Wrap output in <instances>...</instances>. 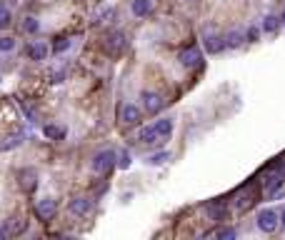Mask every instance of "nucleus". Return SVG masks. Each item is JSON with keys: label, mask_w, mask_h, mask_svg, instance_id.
I'll return each mask as SVG.
<instances>
[{"label": "nucleus", "mask_w": 285, "mask_h": 240, "mask_svg": "<svg viewBox=\"0 0 285 240\" xmlns=\"http://www.w3.org/2000/svg\"><path fill=\"white\" fill-rule=\"evenodd\" d=\"M280 25H285V13H283V15H280Z\"/></svg>", "instance_id": "nucleus-31"}, {"label": "nucleus", "mask_w": 285, "mask_h": 240, "mask_svg": "<svg viewBox=\"0 0 285 240\" xmlns=\"http://www.w3.org/2000/svg\"><path fill=\"white\" fill-rule=\"evenodd\" d=\"M120 120H123L125 125H138L140 123V108L133 105V103H125L120 108Z\"/></svg>", "instance_id": "nucleus-11"}, {"label": "nucleus", "mask_w": 285, "mask_h": 240, "mask_svg": "<svg viewBox=\"0 0 285 240\" xmlns=\"http://www.w3.org/2000/svg\"><path fill=\"white\" fill-rule=\"evenodd\" d=\"M140 143H143V145H158V143H163L160 135H158V130H155V125L140 130Z\"/></svg>", "instance_id": "nucleus-14"}, {"label": "nucleus", "mask_w": 285, "mask_h": 240, "mask_svg": "<svg viewBox=\"0 0 285 240\" xmlns=\"http://www.w3.org/2000/svg\"><path fill=\"white\" fill-rule=\"evenodd\" d=\"M10 23H13V13L5 5H0V30H8Z\"/></svg>", "instance_id": "nucleus-24"}, {"label": "nucleus", "mask_w": 285, "mask_h": 240, "mask_svg": "<svg viewBox=\"0 0 285 240\" xmlns=\"http://www.w3.org/2000/svg\"><path fill=\"white\" fill-rule=\"evenodd\" d=\"M55 213H58V203L53 198H40L35 203V215L40 220H50V218H55Z\"/></svg>", "instance_id": "nucleus-5"}, {"label": "nucleus", "mask_w": 285, "mask_h": 240, "mask_svg": "<svg viewBox=\"0 0 285 240\" xmlns=\"http://www.w3.org/2000/svg\"><path fill=\"white\" fill-rule=\"evenodd\" d=\"M18 178H20V185H23L28 193L35 190V185H38V175H35V170H20Z\"/></svg>", "instance_id": "nucleus-15"}, {"label": "nucleus", "mask_w": 285, "mask_h": 240, "mask_svg": "<svg viewBox=\"0 0 285 240\" xmlns=\"http://www.w3.org/2000/svg\"><path fill=\"white\" fill-rule=\"evenodd\" d=\"M28 58L35 60V63H43L48 58V43H43V40H33V43L28 45Z\"/></svg>", "instance_id": "nucleus-10"}, {"label": "nucleus", "mask_w": 285, "mask_h": 240, "mask_svg": "<svg viewBox=\"0 0 285 240\" xmlns=\"http://www.w3.org/2000/svg\"><path fill=\"white\" fill-rule=\"evenodd\" d=\"M18 48V40L13 35H0V53H13Z\"/></svg>", "instance_id": "nucleus-20"}, {"label": "nucleus", "mask_w": 285, "mask_h": 240, "mask_svg": "<svg viewBox=\"0 0 285 240\" xmlns=\"http://www.w3.org/2000/svg\"><path fill=\"white\" fill-rule=\"evenodd\" d=\"M3 238H5V230H3V228H0V240H3Z\"/></svg>", "instance_id": "nucleus-32"}, {"label": "nucleus", "mask_w": 285, "mask_h": 240, "mask_svg": "<svg viewBox=\"0 0 285 240\" xmlns=\"http://www.w3.org/2000/svg\"><path fill=\"white\" fill-rule=\"evenodd\" d=\"M278 28H280V18H278V15H265V18H263V30H265L268 35H275Z\"/></svg>", "instance_id": "nucleus-17"}, {"label": "nucleus", "mask_w": 285, "mask_h": 240, "mask_svg": "<svg viewBox=\"0 0 285 240\" xmlns=\"http://www.w3.org/2000/svg\"><path fill=\"white\" fill-rule=\"evenodd\" d=\"M155 130H158L160 140H168V138L173 135V120H170V118H160V120H155Z\"/></svg>", "instance_id": "nucleus-13"}, {"label": "nucleus", "mask_w": 285, "mask_h": 240, "mask_svg": "<svg viewBox=\"0 0 285 240\" xmlns=\"http://www.w3.org/2000/svg\"><path fill=\"white\" fill-rule=\"evenodd\" d=\"M23 30L28 33V35H35V33H40V23H38V18H25L23 20Z\"/></svg>", "instance_id": "nucleus-23"}, {"label": "nucleus", "mask_w": 285, "mask_h": 240, "mask_svg": "<svg viewBox=\"0 0 285 240\" xmlns=\"http://www.w3.org/2000/svg\"><path fill=\"white\" fill-rule=\"evenodd\" d=\"M115 160H118V153L108 148V150H100V153H95V155H93L90 168H93V173H108L113 165H118Z\"/></svg>", "instance_id": "nucleus-1"}, {"label": "nucleus", "mask_w": 285, "mask_h": 240, "mask_svg": "<svg viewBox=\"0 0 285 240\" xmlns=\"http://www.w3.org/2000/svg\"><path fill=\"white\" fill-rule=\"evenodd\" d=\"M280 225H285V210L280 213Z\"/></svg>", "instance_id": "nucleus-30"}, {"label": "nucleus", "mask_w": 285, "mask_h": 240, "mask_svg": "<svg viewBox=\"0 0 285 240\" xmlns=\"http://www.w3.org/2000/svg\"><path fill=\"white\" fill-rule=\"evenodd\" d=\"M23 145V135H8L0 140V153H8V150H15Z\"/></svg>", "instance_id": "nucleus-16"}, {"label": "nucleus", "mask_w": 285, "mask_h": 240, "mask_svg": "<svg viewBox=\"0 0 285 240\" xmlns=\"http://www.w3.org/2000/svg\"><path fill=\"white\" fill-rule=\"evenodd\" d=\"M215 238H220V240H233V238H238V230H235V228H220V230H215Z\"/></svg>", "instance_id": "nucleus-26"}, {"label": "nucleus", "mask_w": 285, "mask_h": 240, "mask_svg": "<svg viewBox=\"0 0 285 240\" xmlns=\"http://www.w3.org/2000/svg\"><path fill=\"white\" fill-rule=\"evenodd\" d=\"M205 213H208V218H210V220H220V218L225 215V208H223L220 203H210V205L205 208Z\"/></svg>", "instance_id": "nucleus-22"}, {"label": "nucleus", "mask_w": 285, "mask_h": 240, "mask_svg": "<svg viewBox=\"0 0 285 240\" xmlns=\"http://www.w3.org/2000/svg\"><path fill=\"white\" fill-rule=\"evenodd\" d=\"M153 8H155L153 0H133L130 3V10H133L135 18H148L153 13Z\"/></svg>", "instance_id": "nucleus-12"}, {"label": "nucleus", "mask_w": 285, "mask_h": 240, "mask_svg": "<svg viewBox=\"0 0 285 240\" xmlns=\"http://www.w3.org/2000/svg\"><path fill=\"white\" fill-rule=\"evenodd\" d=\"M140 98H143V108H145L148 115H158L163 110V105H165V100H163L158 93H153V90H143Z\"/></svg>", "instance_id": "nucleus-6"}, {"label": "nucleus", "mask_w": 285, "mask_h": 240, "mask_svg": "<svg viewBox=\"0 0 285 240\" xmlns=\"http://www.w3.org/2000/svg\"><path fill=\"white\" fill-rule=\"evenodd\" d=\"M223 38H225V48H230V50L240 48V45L248 40V38H245V30H243V28H230Z\"/></svg>", "instance_id": "nucleus-9"}, {"label": "nucleus", "mask_w": 285, "mask_h": 240, "mask_svg": "<svg viewBox=\"0 0 285 240\" xmlns=\"http://www.w3.org/2000/svg\"><path fill=\"white\" fill-rule=\"evenodd\" d=\"M68 48H70V40H68V38H60L53 50H55V53H63V50H68Z\"/></svg>", "instance_id": "nucleus-27"}, {"label": "nucleus", "mask_w": 285, "mask_h": 240, "mask_svg": "<svg viewBox=\"0 0 285 240\" xmlns=\"http://www.w3.org/2000/svg\"><path fill=\"white\" fill-rule=\"evenodd\" d=\"M178 60H180L183 68H200V65H203V53H200L195 45H190V48H185V50L178 55Z\"/></svg>", "instance_id": "nucleus-7"}, {"label": "nucleus", "mask_w": 285, "mask_h": 240, "mask_svg": "<svg viewBox=\"0 0 285 240\" xmlns=\"http://www.w3.org/2000/svg\"><path fill=\"white\" fill-rule=\"evenodd\" d=\"M203 45H205V50H208L210 55H215V53L225 50V38L215 35L213 30H205V33H203Z\"/></svg>", "instance_id": "nucleus-8"}, {"label": "nucleus", "mask_w": 285, "mask_h": 240, "mask_svg": "<svg viewBox=\"0 0 285 240\" xmlns=\"http://www.w3.org/2000/svg\"><path fill=\"white\" fill-rule=\"evenodd\" d=\"M283 178H285V175H283V173H278V170H275V173H270V175L265 178V190H268V193H275V190L280 188Z\"/></svg>", "instance_id": "nucleus-18"}, {"label": "nucleus", "mask_w": 285, "mask_h": 240, "mask_svg": "<svg viewBox=\"0 0 285 240\" xmlns=\"http://www.w3.org/2000/svg\"><path fill=\"white\" fill-rule=\"evenodd\" d=\"M245 38L250 40V43H255V40H258V28H250V30L245 33Z\"/></svg>", "instance_id": "nucleus-28"}, {"label": "nucleus", "mask_w": 285, "mask_h": 240, "mask_svg": "<svg viewBox=\"0 0 285 240\" xmlns=\"http://www.w3.org/2000/svg\"><path fill=\"white\" fill-rule=\"evenodd\" d=\"M43 135H45L48 140H63V138H65V130L58 128V125H45V128H43Z\"/></svg>", "instance_id": "nucleus-21"}, {"label": "nucleus", "mask_w": 285, "mask_h": 240, "mask_svg": "<svg viewBox=\"0 0 285 240\" xmlns=\"http://www.w3.org/2000/svg\"><path fill=\"white\" fill-rule=\"evenodd\" d=\"M63 78H65V73H63V70L53 73V83H63Z\"/></svg>", "instance_id": "nucleus-29"}, {"label": "nucleus", "mask_w": 285, "mask_h": 240, "mask_svg": "<svg viewBox=\"0 0 285 240\" xmlns=\"http://www.w3.org/2000/svg\"><path fill=\"white\" fill-rule=\"evenodd\" d=\"M168 160H170V153H168V150H160V153H153L145 163L153 165V168H158V165H163V163H168Z\"/></svg>", "instance_id": "nucleus-19"}, {"label": "nucleus", "mask_w": 285, "mask_h": 240, "mask_svg": "<svg viewBox=\"0 0 285 240\" xmlns=\"http://www.w3.org/2000/svg\"><path fill=\"white\" fill-rule=\"evenodd\" d=\"M93 200L90 198H83V195H80V198H73L70 200V205H68V210L73 213V215H78V218H88L90 213H93Z\"/></svg>", "instance_id": "nucleus-4"}, {"label": "nucleus", "mask_w": 285, "mask_h": 240, "mask_svg": "<svg viewBox=\"0 0 285 240\" xmlns=\"http://www.w3.org/2000/svg\"><path fill=\"white\" fill-rule=\"evenodd\" d=\"M130 163H133V158H130V153H128V150H123V153L118 155V168H120V170H128V168H130Z\"/></svg>", "instance_id": "nucleus-25"}, {"label": "nucleus", "mask_w": 285, "mask_h": 240, "mask_svg": "<svg viewBox=\"0 0 285 240\" xmlns=\"http://www.w3.org/2000/svg\"><path fill=\"white\" fill-rule=\"evenodd\" d=\"M125 33L123 30H113V33H108V38H105V50H108V55H120L125 50Z\"/></svg>", "instance_id": "nucleus-3"}, {"label": "nucleus", "mask_w": 285, "mask_h": 240, "mask_svg": "<svg viewBox=\"0 0 285 240\" xmlns=\"http://www.w3.org/2000/svg\"><path fill=\"white\" fill-rule=\"evenodd\" d=\"M255 223H258V228L263 230V233H275L278 230V225H280V215L275 213V210H270V208H265V210H260L258 213V218H255Z\"/></svg>", "instance_id": "nucleus-2"}]
</instances>
